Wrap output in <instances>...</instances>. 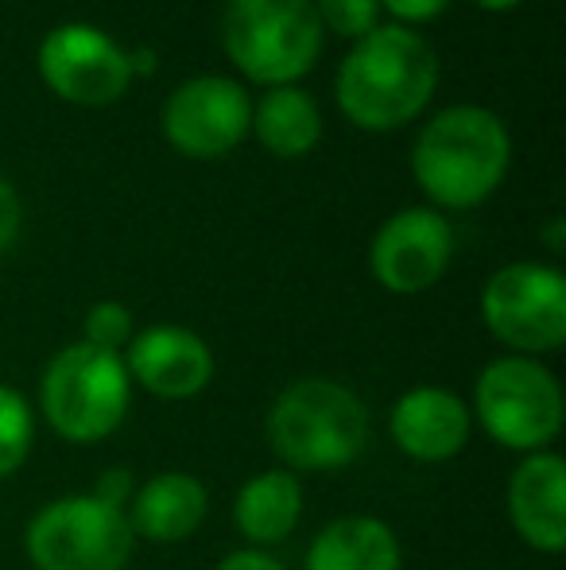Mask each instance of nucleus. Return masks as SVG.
<instances>
[{"instance_id":"nucleus-17","label":"nucleus","mask_w":566,"mask_h":570,"mask_svg":"<svg viewBox=\"0 0 566 570\" xmlns=\"http://www.w3.org/2000/svg\"><path fill=\"white\" fill-rule=\"evenodd\" d=\"M302 485L291 470H265L241 485L234 501V524L252 548H276L299 528Z\"/></svg>"},{"instance_id":"nucleus-22","label":"nucleus","mask_w":566,"mask_h":570,"mask_svg":"<svg viewBox=\"0 0 566 570\" xmlns=\"http://www.w3.org/2000/svg\"><path fill=\"white\" fill-rule=\"evenodd\" d=\"M454 0H380V12H388L404 28H416V23H430L450 8Z\"/></svg>"},{"instance_id":"nucleus-28","label":"nucleus","mask_w":566,"mask_h":570,"mask_svg":"<svg viewBox=\"0 0 566 570\" xmlns=\"http://www.w3.org/2000/svg\"><path fill=\"white\" fill-rule=\"evenodd\" d=\"M477 8H485V12H513V8H520L524 0H474Z\"/></svg>"},{"instance_id":"nucleus-20","label":"nucleus","mask_w":566,"mask_h":570,"mask_svg":"<svg viewBox=\"0 0 566 570\" xmlns=\"http://www.w3.org/2000/svg\"><path fill=\"white\" fill-rule=\"evenodd\" d=\"M137 334V323H132V311L117 299H101L86 311V323H82V342L86 345H98V350L109 353H125Z\"/></svg>"},{"instance_id":"nucleus-3","label":"nucleus","mask_w":566,"mask_h":570,"mask_svg":"<svg viewBox=\"0 0 566 570\" xmlns=\"http://www.w3.org/2000/svg\"><path fill=\"white\" fill-rule=\"evenodd\" d=\"M265 435L284 470L334 473L361 458L373 435V420L354 389L330 376H302L287 384L268 407Z\"/></svg>"},{"instance_id":"nucleus-26","label":"nucleus","mask_w":566,"mask_h":570,"mask_svg":"<svg viewBox=\"0 0 566 570\" xmlns=\"http://www.w3.org/2000/svg\"><path fill=\"white\" fill-rule=\"evenodd\" d=\"M156 67H159V59H156V51L151 47H132L129 51V70H132V78H151L156 75Z\"/></svg>"},{"instance_id":"nucleus-4","label":"nucleus","mask_w":566,"mask_h":570,"mask_svg":"<svg viewBox=\"0 0 566 570\" xmlns=\"http://www.w3.org/2000/svg\"><path fill=\"white\" fill-rule=\"evenodd\" d=\"M132 381L121 353L70 342L47 361L39 381V412L47 428L75 446H93L125 423Z\"/></svg>"},{"instance_id":"nucleus-27","label":"nucleus","mask_w":566,"mask_h":570,"mask_svg":"<svg viewBox=\"0 0 566 570\" xmlns=\"http://www.w3.org/2000/svg\"><path fill=\"white\" fill-rule=\"evenodd\" d=\"M547 248H552V253H563V237H566V222L563 218H555L552 226H547Z\"/></svg>"},{"instance_id":"nucleus-11","label":"nucleus","mask_w":566,"mask_h":570,"mask_svg":"<svg viewBox=\"0 0 566 570\" xmlns=\"http://www.w3.org/2000/svg\"><path fill=\"white\" fill-rule=\"evenodd\" d=\"M454 256V229L430 206L396 210L369 245V272L385 292L419 295L446 276Z\"/></svg>"},{"instance_id":"nucleus-16","label":"nucleus","mask_w":566,"mask_h":570,"mask_svg":"<svg viewBox=\"0 0 566 570\" xmlns=\"http://www.w3.org/2000/svg\"><path fill=\"white\" fill-rule=\"evenodd\" d=\"M404 551L380 517H338L310 540L302 570H400Z\"/></svg>"},{"instance_id":"nucleus-23","label":"nucleus","mask_w":566,"mask_h":570,"mask_svg":"<svg viewBox=\"0 0 566 570\" xmlns=\"http://www.w3.org/2000/svg\"><path fill=\"white\" fill-rule=\"evenodd\" d=\"M20 229H23V203H20V195H16L12 183L0 175V256L16 245Z\"/></svg>"},{"instance_id":"nucleus-5","label":"nucleus","mask_w":566,"mask_h":570,"mask_svg":"<svg viewBox=\"0 0 566 570\" xmlns=\"http://www.w3.org/2000/svg\"><path fill=\"white\" fill-rule=\"evenodd\" d=\"M326 31L315 0H226L221 47L257 86H295L315 70Z\"/></svg>"},{"instance_id":"nucleus-25","label":"nucleus","mask_w":566,"mask_h":570,"mask_svg":"<svg viewBox=\"0 0 566 570\" xmlns=\"http://www.w3.org/2000/svg\"><path fill=\"white\" fill-rule=\"evenodd\" d=\"M214 570H287V567L260 548H241V551H229V556L221 559Z\"/></svg>"},{"instance_id":"nucleus-19","label":"nucleus","mask_w":566,"mask_h":570,"mask_svg":"<svg viewBox=\"0 0 566 570\" xmlns=\"http://www.w3.org/2000/svg\"><path fill=\"white\" fill-rule=\"evenodd\" d=\"M36 443V412L23 392L0 384V481H8L31 454Z\"/></svg>"},{"instance_id":"nucleus-15","label":"nucleus","mask_w":566,"mask_h":570,"mask_svg":"<svg viewBox=\"0 0 566 570\" xmlns=\"http://www.w3.org/2000/svg\"><path fill=\"white\" fill-rule=\"evenodd\" d=\"M129 504L132 535L148 543H182L202 528L210 512V493L195 473L163 470L137 485Z\"/></svg>"},{"instance_id":"nucleus-18","label":"nucleus","mask_w":566,"mask_h":570,"mask_svg":"<svg viewBox=\"0 0 566 570\" xmlns=\"http://www.w3.org/2000/svg\"><path fill=\"white\" fill-rule=\"evenodd\" d=\"M252 132L276 159H302L322 140V109L302 86H276L252 106Z\"/></svg>"},{"instance_id":"nucleus-14","label":"nucleus","mask_w":566,"mask_h":570,"mask_svg":"<svg viewBox=\"0 0 566 570\" xmlns=\"http://www.w3.org/2000/svg\"><path fill=\"white\" fill-rule=\"evenodd\" d=\"M508 520L528 548L559 556L566 548V462L555 451L524 454L508 478Z\"/></svg>"},{"instance_id":"nucleus-6","label":"nucleus","mask_w":566,"mask_h":570,"mask_svg":"<svg viewBox=\"0 0 566 570\" xmlns=\"http://www.w3.org/2000/svg\"><path fill=\"white\" fill-rule=\"evenodd\" d=\"M469 415L505 451L539 454L559 439L566 404L552 368L539 365L536 357L505 353L481 368Z\"/></svg>"},{"instance_id":"nucleus-10","label":"nucleus","mask_w":566,"mask_h":570,"mask_svg":"<svg viewBox=\"0 0 566 570\" xmlns=\"http://www.w3.org/2000/svg\"><path fill=\"white\" fill-rule=\"evenodd\" d=\"M163 140L187 159H221L252 132V98L237 78L198 75L179 82L159 114Z\"/></svg>"},{"instance_id":"nucleus-7","label":"nucleus","mask_w":566,"mask_h":570,"mask_svg":"<svg viewBox=\"0 0 566 570\" xmlns=\"http://www.w3.org/2000/svg\"><path fill=\"white\" fill-rule=\"evenodd\" d=\"M23 551L36 570H125L137 551L129 512L70 493L47 501L23 528Z\"/></svg>"},{"instance_id":"nucleus-13","label":"nucleus","mask_w":566,"mask_h":570,"mask_svg":"<svg viewBox=\"0 0 566 570\" xmlns=\"http://www.w3.org/2000/svg\"><path fill=\"white\" fill-rule=\"evenodd\" d=\"M474 415L469 404L450 389L438 384H419L408 389L388 412V435L396 451L416 458V462H450L454 454L466 451Z\"/></svg>"},{"instance_id":"nucleus-2","label":"nucleus","mask_w":566,"mask_h":570,"mask_svg":"<svg viewBox=\"0 0 566 570\" xmlns=\"http://www.w3.org/2000/svg\"><path fill=\"white\" fill-rule=\"evenodd\" d=\"M513 167V132L485 106H446L411 144V175L430 210H474L505 183Z\"/></svg>"},{"instance_id":"nucleus-9","label":"nucleus","mask_w":566,"mask_h":570,"mask_svg":"<svg viewBox=\"0 0 566 570\" xmlns=\"http://www.w3.org/2000/svg\"><path fill=\"white\" fill-rule=\"evenodd\" d=\"M36 67L54 98L82 109L113 106L132 86L129 51L113 36L82 20L54 23L39 39Z\"/></svg>"},{"instance_id":"nucleus-24","label":"nucleus","mask_w":566,"mask_h":570,"mask_svg":"<svg viewBox=\"0 0 566 570\" xmlns=\"http://www.w3.org/2000/svg\"><path fill=\"white\" fill-rule=\"evenodd\" d=\"M132 493H137V478H132V470H125V465L106 470L98 478V485H93V497H98V501L113 504V509H125V512H129Z\"/></svg>"},{"instance_id":"nucleus-21","label":"nucleus","mask_w":566,"mask_h":570,"mask_svg":"<svg viewBox=\"0 0 566 570\" xmlns=\"http://www.w3.org/2000/svg\"><path fill=\"white\" fill-rule=\"evenodd\" d=\"M322 31L341 39H365L380 23V0H315Z\"/></svg>"},{"instance_id":"nucleus-8","label":"nucleus","mask_w":566,"mask_h":570,"mask_svg":"<svg viewBox=\"0 0 566 570\" xmlns=\"http://www.w3.org/2000/svg\"><path fill=\"white\" fill-rule=\"evenodd\" d=\"M489 334L516 357H544L566 342V276L555 264L513 261L481 292Z\"/></svg>"},{"instance_id":"nucleus-12","label":"nucleus","mask_w":566,"mask_h":570,"mask_svg":"<svg viewBox=\"0 0 566 570\" xmlns=\"http://www.w3.org/2000/svg\"><path fill=\"white\" fill-rule=\"evenodd\" d=\"M129 381L159 400H190L214 381V350L187 326H148L121 353Z\"/></svg>"},{"instance_id":"nucleus-1","label":"nucleus","mask_w":566,"mask_h":570,"mask_svg":"<svg viewBox=\"0 0 566 570\" xmlns=\"http://www.w3.org/2000/svg\"><path fill=\"white\" fill-rule=\"evenodd\" d=\"M438 90L435 47L404 23H377L349 47L334 78V98L349 125L396 132L430 106Z\"/></svg>"}]
</instances>
